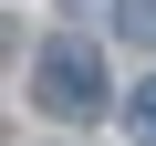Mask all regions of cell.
I'll use <instances>...</instances> for the list:
<instances>
[{
  "instance_id": "7a4b0ae2",
  "label": "cell",
  "mask_w": 156,
  "mask_h": 146,
  "mask_svg": "<svg viewBox=\"0 0 156 146\" xmlns=\"http://www.w3.org/2000/svg\"><path fill=\"white\" fill-rule=\"evenodd\" d=\"M125 125H135V136L156 146V73H146V84H135V94H125Z\"/></svg>"
},
{
  "instance_id": "3957f363",
  "label": "cell",
  "mask_w": 156,
  "mask_h": 146,
  "mask_svg": "<svg viewBox=\"0 0 156 146\" xmlns=\"http://www.w3.org/2000/svg\"><path fill=\"white\" fill-rule=\"evenodd\" d=\"M115 21H125V42H156V0H115Z\"/></svg>"
},
{
  "instance_id": "6da1fadb",
  "label": "cell",
  "mask_w": 156,
  "mask_h": 146,
  "mask_svg": "<svg viewBox=\"0 0 156 146\" xmlns=\"http://www.w3.org/2000/svg\"><path fill=\"white\" fill-rule=\"evenodd\" d=\"M31 104H42L52 125H94V115H104V42H42Z\"/></svg>"
},
{
  "instance_id": "277c9868",
  "label": "cell",
  "mask_w": 156,
  "mask_h": 146,
  "mask_svg": "<svg viewBox=\"0 0 156 146\" xmlns=\"http://www.w3.org/2000/svg\"><path fill=\"white\" fill-rule=\"evenodd\" d=\"M62 11H104V0H62Z\"/></svg>"
}]
</instances>
